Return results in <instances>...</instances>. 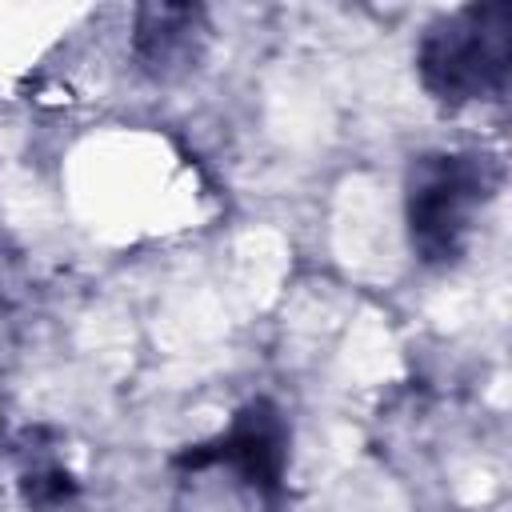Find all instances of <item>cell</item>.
<instances>
[{
    "label": "cell",
    "mask_w": 512,
    "mask_h": 512,
    "mask_svg": "<svg viewBox=\"0 0 512 512\" xmlns=\"http://www.w3.org/2000/svg\"><path fill=\"white\" fill-rule=\"evenodd\" d=\"M504 168L492 152H424L404 180V220L412 252L432 264H456L476 232V216L496 200Z\"/></svg>",
    "instance_id": "cell-1"
},
{
    "label": "cell",
    "mask_w": 512,
    "mask_h": 512,
    "mask_svg": "<svg viewBox=\"0 0 512 512\" xmlns=\"http://www.w3.org/2000/svg\"><path fill=\"white\" fill-rule=\"evenodd\" d=\"M416 72L428 96L448 108L496 100L512 72V8L468 4L440 16L416 48Z\"/></svg>",
    "instance_id": "cell-2"
},
{
    "label": "cell",
    "mask_w": 512,
    "mask_h": 512,
    "mask_svg": "<svg viewBox=\"0 0 512 512\" xmlns=\"http://www.w3.org/2000/svg\"><path fill=\"white\" fill-rule=\"evenodd\" d=\"M212 460L228 464L256 492L272 496L288 468V424H284L280 408L272 400H252L236 412V420L228 424V432L216 444L180 456V464H188V468H200Z\"/></svg>",
    "instance_id": "cell-3"
},
{
    "label": "cell",
    "mask_w": 512,
    "mask_h": 512,
    "mask_svg": "<svg viewBox=\"0 0 512 512\" xmlns=\"http://www.w3.org/2000/svg\"><path fill=\"white\" fill-rule=\"evenodd\" d=\"M204 40V12L188 4H152L136 16V60L148 76L172 80L196 56Z\"/></svg>",
    "instance_id": "cell-4"
},
{
    "label": "cell",
    "mask_w": 512,
    "mask_h": 512,
    "mask_svg": "<svg viewBox=\"0 0 512 512\" xmlns=\"http://www.w3.org/2000/svg\"><path fill=\"white\" fill-rule=\"evenodd\" d=\"M72 492H76V484H72V476L60 464H40V468L24 472V500H28V508H60Z\"/></svg>",
    "instance_id": "cell-5"
}]
</instances>
